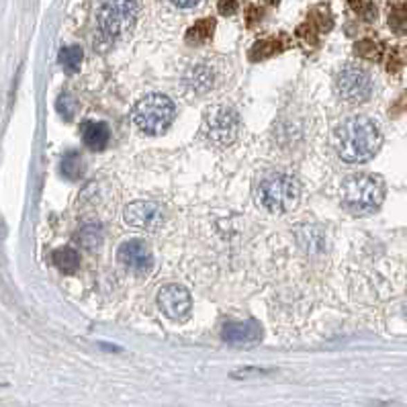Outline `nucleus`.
Instances as JSON below:
<instances>
[{"label":"nucleus","instance_id":"28","mask_svg":"<svg viewBox=\"0 0 407 407\" xmlns=\"http://www.w3.org/2000/svg\"><path fill=\"white\" fill-rule=\"evenodd\" d=\"M406 316H407V309H406Z\"/></svg>","mask_w":407,"mask_h":407},{"label":"nucleus","instance_id":"1","mask_svg":"<svg viewBox=\"0 0 407 407\" xmlns=\"http://www.w3.org/2000/svg\"><path fill=\"white\" fill-rule=\"evenodd\" d=\"M383 136L374 121L368 117H352L340 125L336 134L338 156L348 164H364L381 150Z\"/></svg>","mask_w":407,"mask_h":407},{"label":"nucleus","instance_id":"4","mask_svg":"<svg viewBox=\"0 0 407 407\" xmlns=\"http://www.w3.org/2000/svg\"><path fill=\"white\" fill-rule=\"evenodd\" d=\"M258 199L262 209L272 215L289 213L299 203V182L291 174H271L260 184Z\"/></svg>","mask_w":407,"mask_h":407},{"label":"nucleus","instance_id":"12","mask_svg":"<svg viewBox=\"0 0 407 407\" xmlns=\"http://www.w3.org/2000/svg\"><path fill=\"white\" fill-rule=\"evenodd\" d=\"M82 132V141L84 145L92 150V152H100L109 145L111 141V129L107 123H100V121H87L82 123L80 127Z\"/></svg>","mask_w":407,"mask_h":407},{"label":"nucleus","instance_id":"16","mask_svg":"<svg viewBox=\"0 0 407 407\" xmlns=\"http://www.w3.org/2000/svg\"><path fill=\"white\" fill-rule=\"evenodd\" d=\"M82 60H84V53L78 46H70V47H62L60 51V64L66 68V72H78L80 66H82Z\"/></svg>","mask_w":407,"mask_h":407},{"label":"nucleus","instance_id":"20","mask_svg":"<svg viewBox=\"0 0 407 407\" xmlns=\"http://www.w3.org/2000/svg\"><path fill=\"white\" fill-rule=\"evenodd\" d=\"M389 27L395 33H406L407 31V4H399L391 10L389 15Z\"/></svg>","mask_w":407,"mask_h":407},{"label":"nucleus","instance_id":"23","mask_svg":"<svg viewBox=\"0 0 407 407\" xmlns=\"http://www.w3.org/2000/svg\"><path fill=\"white\" fill-rule=\"evenodd\" d=\"M350 2V6H352V10L354 12H359L364 21H372L374 19V6H372V2L370 0H348Z\"/></svg>","mask_w":407,"mask_h":407},{"label":"nucleus","instance_id":"5","mask_svg":"<svg viewBox=\"0 0 407 407\" xmlns=\"http://www.w3.org/2000/svg\"><path fill=\"white\" fill-rule=\"evenodd\" d=\"M137 4L136 0H102L96 10L98 31L109 37L117 39L123 37L136 25Z\"/></svg>","mask_w":407,"mask_h":407},{"label":"nucleus","instance_id":"9","mask_svg":"<svg viewBox=\"0 0 407 407\" xmlns=\"http://www.w3.org/2000/svg\"><path fill=\"white\" fill-rule=\"evenodd\" d=\"M158 307L168 319L184 321L188 317V314H190L192 301H190V295H188V291L184 287H181V284H166L158 293Z\"/></svg>","mask_w":407,"mask_h":407},{"label":"nucleus","instance_id":"26","mask_svg":"<svg viewBox=\"0 0 407 407\" xmlns=\"http://www.w3.org/2000/svg\"><path fill=\"white\" fill-rule=\"evenodd\" d=\"M174 6H179V8H192V6H197L201 0H170Z\"/></svg>","mask_w":407,"mask_h":407},{"label":"nucleus","instance_id":"7","mask_svg":"<svg viewBox=\"0 0 407 407\" xmlns=\"http://www.w3.org/2000/svg\"><path fill=\"white\" fill-rule=\"evenodd\" d=\"M338 92L350 105L366 102L372 96V80L362 68H346L338 76Z\"/></svg>","mask_w":407,"mask_h":407},{"label":"nucleus","instance_id":"10","mask_svg":"<svg viewBox=\"0 0 407 407\" xmlns=\"http://www.w3.org/2000/svg\"><path fill=\"white\" fill-rule=\"evenodd\" d=\"M117 260L125 271L137 272V274H145L154 266L152 250L141 239H129L121 244V248L117 250Z\"/></svg>","mask_w":407,"mask_h":407},{"label":"nucleus","instance_id":"6","mask_svg":"<svg viewBox=\"0 0 407 407\" xmlns=\"http://www.w3.org/2000/svg\"><path fill=\"white\" fill-rule=\"evenodd\" d=\"M239 132L237 113L229 107L217 105L205 113V134L219 145H231Z\"/></svg>","mask_w":407,"mask_h":407},{"label":"nucleus","instance_id":"11","mask_svg":"<svg viewBox=\"0 0 407 407\" xmlns=\"http://www.w3.org/2000/svg\"><path fill=\"white\" fill-rule=\"evenodd\" d=\"M221 338L227 344L233 346H254L262 338V329L256 321H237V323H227L221 332Z\"/></svg>","mask_w":407,"mask_h":407},{"label":"nucleus","instance_id":"14","mask_svg":"<svg viewBox=\"0 0 407 407\" xmlns=\"http://www.w3.org/2000/svg\"><path fill=\"white\" fill-rule=\"evenodd\" d=\"M62 174L64 179L68 181H80L84 177V160L80 156V152H68L64 158H62Z\"/></svg>","mask_w":407,"mask_h":407},{"label":"nucleus","instance_id":"2","mask_svg":"<svg viewBox=\"0 0 407 407\" xmlns=\"http://www.w3.org/2000/svg\"><path fill=\"white\" fill-rule=\"evenodd\" d=\"M342 205L352 215L374 213L385 199V182L374 174H354L342 182Z\"/></svg>","mask_w":407,"mask_h":407},{"label":"nucleus","instance_id":"24","mask_svg":"<svg viewBox=\"0 0 407 407\" xmlns=\"http://www.w3.org/2000/svg\"><path fill=\"white\" fill-rule=\"evenodd\" d=\"M217 8H219L221 15L229 17V15H233V12L237 10V0H219Z\"/></svg>","mask_w":407,"mask_h":407},{"label":"nucleus","instance_id":"27","mask_svg":"<svg viewBox=\"0 0 407 407\" xmlns=\"http://www.w3.org/2000/svg\"><path fill=\"white\" fill-rule=\"evenodd\" d=\"M266 2H269V4H278L280 0H266Z\"/></svg>","mask_w":407,"mask_h":407},{"label":"nucleus","instance_id":"15","mask_svg":"<svg viewBox=\"0 0 407 407\" xmlns=\"http://www.w3.org/2000/svg\"><path fill=\"white\" fill-rule=\"evenodd\" d=\"M213 33H215V21H213V19H203V21L195 23V25L186 31V42H188L190 46H201V44L209 42Z\"/></svg>","mask_w":407,"mask_h":407},{"label":"nucleus","instance_id":"8","mask_svg":"<svg viewBox=\"0 0 407 407\" xmlns=\"http://www.w3.org/2000/svg\"><path fill=\"white\" fill-rule=\"evenodd\" d=\"M125 224L136 229H143V231H156L160 229L164 219H166V213L164 209L154 203V201H137V203H132L125 207Z\"/></svg>","mask_w":407,"mask_h":407},{"label":"nucleus","instance_id":"25","mask_svg":"<svg viewBox=\"0 0 407 407\" xmlns=\"http://www.w3.org/2000/svg\"><path fill=\"white\" fill-rule=\"evenodd\" d=\"M272 370H264V368H244L233 372V377H250V374H269Z\"/></svg>","mask_w":407,"mask_h":407},{"label":"nucleus","instance_id":"18","mask_svg":"<svg viewBox=\"0 0 407 407\" xmlns=\"http://www.w3.org/2000/svg\"><path fill=\"white\" fill-rule=\"evenodd\" d=\"M76 242L87 250H96L102 244V231L98 226H84L76 233Z\"/></svg>","mask_w":407,"mask_h":407},{"label":"nucleus","instance_id":"3","mask_svg":"<svg viewBox=\"0 0 407 407\" xmlns=\"http://www.w3.org/2000/svg\"><path fill=\"white\" fill-rule=\"evenodd\" d=\"M132 119L139 132L147 136H162L174 119V102L164 94L143 96L132 111Z\"/></svg>","mask_w":407,"mask_h":407},{"label":"nucleus","instance_id":"22","mask_svg":"<svg viewBox=\"0 0 407 407\" xmlns=\"http://www.w3.org/2000/svg\"><path fill=\"white\" fill-rule=\"evenodd\" d=\"M354 51H356V55H361L364 60H377L379 57V46L374 44V42H370V39H362L359 42L356 46H354Z\"/></svg>","mask_w":407,"mask_h":407},{"label":"nucleus","instance_id":"19","mask_svg":"<svg viewBox=\"0 0 407 407\" xmlns=\"http://www.w3.org/2000/svg\"><path fill=\"white\" fill-rule=\"evenodd\" d=\"M287 47V44L280 39V37H272V39H266V42H258L256 46L252 47L250 51V57L252 60H262V57H269L272 53H278Z\"/></svg>","mask_w":407,"mask_h":407},{"label":"nucleus","instance_id":"17","mask_svg":"<svg viewBox=\"0 0 407 407\" xmlns=\"http://www.w3.org/2000/svg\"><path fill=\"white\" fill-rule=\"evenodd\" d=\"M190 87L195 89L197 92H207L211 87H213V72L211 68L207 66H195L192 72H190Z\"/></svg>","mask_w":407,"mask_h":407},{"label":"nucleus","instance_id":"21","mask_svg":"<svg viewBox=\"0 0 407 407\" xmlns=\"http://www.w3.org/2000/svg\"><path fill=\"white\" fill-rule=\"evenodd\" d=\"M55 109H57V113H60L64 119H72L74 113H76V102H74L72 96L62 94V96L57 98V102H55Z\"/></svg>","mask_w":407,"mask_h":407},{"label":"nucleus","instance_id":"13","mask_svg":"<svg viewBox=\"0 0 407 407\" xmlns=\"http://www.w3.org/2000/svg\"><path fill=\"white\" fill-rule=\"evenodd\" d=\"M51 260L53 264L66 274H72V272L78 271L80 266V254L74 250V248H57L53 254H51Z\"/></svg>","mask_w":407,"mask_h":407}]
</instances>
